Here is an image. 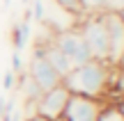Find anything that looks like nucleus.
<instances>
[{
    "mask_svg": "<svg viewBox=\"0 0 124 121\" xmlns=\"http://www.w3.org/2000/svg\"><path fill=\"white\" fill-rule=\"evenodd\" d=\"M25 73L30 76V80L35 82V85L39 87L41 91H48V89H53V87L62 85L60 73L48 64V59L41 55V50H39V48H35V53H32L30 62H28Z\"/></svg>",
    "mask_w": 124,
    "mask_h": 121,
    "instance_id": "obj_5",
    "label": "nucleus"
},
{
    "mask_svg": "<svg viewBox=\"0 0 124 121\" xmlns=\"http://www.w3.org/2000/svg\"><path fill=\"white\" fill-rule=\"evenodd\" d=\"M108 0H80V7H83V14H101L106 12Z\"/></svg>",
    "mask_w": 124,
    "mask_h": 121,
    "instance_id": "obj_12",
    "label": "nucleus"
},
{
    "mask_svg": "<svg viewBox=\"0 0 124 121\" xmlns=\"http://www.w3.org/2000/svg\"><path fill=\"white\" fill-rule=\"evenodd\" d=\"M99 121H124V117L120 114V110L115 105H106L99 114Z\"/></svg>",
    "mask_w": 124,
    "mask_h": 121,
    "instance_id": "obj_13",
    "label": "nucleus"
},
{
    "mask_svg": "<svg viewBox=\"0 0 124 121\" xmlns=\"http://www.w3.org/2000/svg\"><path fill=\"white\" fill-rule=\"evenodd\" d=\"M28 39H30V16L12 27V44H14V50H23V46L28 44Z\"/></svg>",
    "mask_w": 124,
    "mask_h": 121,
    "instance_id": "obj_10",
    "label": "nucleus"
},
{
    "mask_svg": "<svg viewBox=\"0 0 124 121\" xmlns=\"http://www.w3.org/2000/svg\"><path fill=\"white\" fill-rule=\"evenodd\" d=\"M18 89H21V94H23V103H35V101L44 94V91L30 80L28 73H18Z\"/></svg>",
    "mask_w": 124,
    "mask_h": 121,
    "instance_id": "obj_8",
    "label": "nucleus"
},
{
    "mask_svg": "<svg viewBox=\"0 0 124 121\" xmlns=\"http://www.w3.org/2000/svg\"><path fill=\"white\" fill-rule=\"evenodd\" d=\"M113 73H115V66H110L108 62L87 59L71 69L62 78V85L69 89V94L97 98L108 105V94L113 89Z\"/></svg>",
    "mask_w": 124,
    "mask_h": 121,
    "instance_id": "obj_1",
    "label": "nucleus"
},
{
    "mask_svg": "<svg viewBox=\"0 0 124 121\" xmlns=\"http://www.w3.org/2000/svg\"><path fill=\"white\" fill-rule=\"evenodd\" d=\"M106 12H115V14H124V0H108Z\"/></svg>",
    "mask_w": 124,
    "mask_h": 121,
    "instance_id": "obj_15",
    "label": "nucleus"
},
{
    "mask_svg": "<svg viewBox=\"0 0 124 121\" xmlns=\"http://www.w3.org/2000/svg\"><path fill=\"white\" fill-rule=\"evenodd\" d=\"M71 94L64 85H58L53 89L44 91L39 98L35 101V114H39L41 119L46 121H60L62 112H64L67 103H69Z\"/></svg>",
    "mask_w": 124,
    "mask_h": 121,
    "instance_id": "obj_4",
    "label": "nucleus"
},
{
    "mask_svg": "<svg viewBox=\"0 0 124 121\" xmlns=\"http://www.w3.org/2000/svg\"><path fill=\"white\" fill-rule=\"evenodd\" d=\"M9 71H14L18 76V73H23V59H21V50H14L12 53V69Z\"/></svg>",
    "mask_w": 124,
    "mask_h": 121,
    "instance_id": "obj_14",
    "label": "nucleus"
},
{
    "mask_svg": "<svg viewBox=\"0 0 124 121\" xmlns=\"http://www.w3.org/2000/svg\"><path fill=\"white\" fill-rule=\"evenodd\" d=\"M5 5H9V0H5Z\"/></svg>",
    "mask_w": 124,
    "mask_h": 121,
    "instance_id": "obj_20",
    "label": "nucleus"
},
{
    "mask_svg": "<svg viewBox=\"0 0 124 121\" xmlns=\"http://www.w3.org/2000/svg\"><path fill=\"white\" fill-rule=\"evenodd\" d=\"M115 108L120 110V114L124 117V96H120V101H117V103H115Z\"/></svg>",
    "mask_w": 124,
    "mask_h": 121,
    "instance_id": "obj_18",
    "label": "nucleus"
},
{
    "mask_svg": "<svg viewBox=\"0 0 124 121\" xmlns=\"http://www.w3.org/2000/svg\"><path fill=\"white\" fill-rule=\"evenodd\" d=\"M23 121H46V119H41L39 114H32V117H23Z\"/></svg>",
    "mask_w": 124,
    "mask_h": 121,
    "instance_id": "obj_19",
    "label": "nucleus"
},
{
    "mask_svg": "<svg viewBox=\"0 0 124 121\" xmlns=\"http://www.w3.org/2000/svg\"><path fill=\"white\" fill-rule=\"evenodd\" d=\"M103 18L108 27V64L117 66L124 59V18L115 12H103Z\"/></svg>",
    "mask_w": 124,
    "mask_h": 121,
    "instance_id": "obj_7",
    "label": "nucleus"
},
{
    "mask_svg": "<svg viewBox=\"0 0 124 121\" xmlns=\"http://www.w3.org/2000/svg\"><path fill=\"white\" fill-rule=\"evenodd\" d=\"M103 108H106L103 101L71 94V98L67 103L60 121H99V114H101Z\"/></svg>",
    "mask_w": 124,
    "mask_h": 121,
    "instance_id": "obj_6",
    "label": "nucleus"
},
{
    "mask_svg": "<svg viewBox=\"0 0 124 121\" xmlns=\"http://www.w3.org/2000/svg\"><path fill=\"white\" fill-rule=\"evenodd\" d=\"M32 12H35L32 16H35L37 21H44L46 14H44V2H41V0H35V2H32Z\"/></svg>",
    "mask_w": 124,
    "mask_h": 121,
    "instance_id": "obj_16",
    "label": "nucleus"
},
{
    "mask_svg": "<svg viewBox=\"0 0 124 121\" xmlns=\"http://www.w3.org/2000/svg\"><path fill=\"white\" fill-rule=\"evenodd\" d=\"M122 18H124V14H122Z\"/></svg>",
    "mask_w": 124,
    "mask_h": 121,
    "instance_id": "obj_21",
    "label": "nucleus"
},
{
    "mask_svg": "<svg viewBox=\"0 0 124 121\" xmlns=\"http://www.w3.org/2000/svg\"><path fill=\"white\" fill-rule=\"evenodd\" d=\"M51 41H53V46L69 59L71 66H78V64L92 59V57H90V50H87V46H85V41H83V37H80V32H78L76 25L53 30Z\"/></svg>",
    "mask_w": 124,
    "mask_h": 121,
    "instance_id": "obj_3",
    "label": "nucleus"
},
{
    "mask_svg": "<svg viewBox=\"0 0 124 121\" xmlns=\"http://www.w3.org/2000/svg\"><path fill=\"white\" fill-rule=\"evenodd\" d=\"M14 82H16V73H14V71H7V73H5V78H2V87H5V89H12Z\"/></svg>",
    "mask_w": 124,
    "mask_h": 121,
    "instance_id": "obj_17",
    "label": "nucleus"
},
{
    "mask_svg": "<svg viewBox=\"0 0 124 121\" xmlns=\"http://www.w3.org/2000/svg\"><path fill=\"white\" fill-rule=\"evenodd\" d=\"M55 5L62 9V12H67V14H71V16L78 21L80 16H83V7H80V0H53Z\"/></svg>",
    "mask_w": 124,
    "mask_h": 121,
    "instance_id": "obj_11",
    "label": "nucleus"
},
{
    "mask_svg": "<svg viewBox=\"0 0 124 121\" xmlns=\"http://www.w3.org/2000/svg\"><path fill=\"white\" fill-rule=\"evenodd\" d=\"M120 96H124V59L115 66V73H113V89L108 94V105H115Z\"/></svg>",
    "mask_w": 124,
    "mask_h": 121,
    "instance_id": "obj_9",
    "label": "nucleus"
},
{
    "mask_svg": "<svg viewBox=\"0 0 124 121\" xmlns=\"http://www.w3.org/2000/svg\"><path fill=\"white\" fill-rule=\"evenodd\" d=\"M80 37H83L85 46L90 50L92 59H101L108 62V27H106V18L101 14H83L76 21Z\"/></svg>",
    "mask_w": 124,
    "mask_h": 121,
    "instance_id": "obj_2",
    "label": "nucleus"
}]
</instances>
